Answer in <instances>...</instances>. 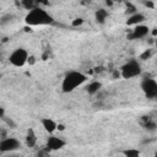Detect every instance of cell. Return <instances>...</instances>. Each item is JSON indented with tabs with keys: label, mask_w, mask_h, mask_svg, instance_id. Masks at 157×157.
<instances>
[{
	"label": "cell",
	"mask_w": 157,
	"mask_h": 157,
	"mask_svg": "<svg viewBox=\"0 0 157 157\" xmlns=\"http://www.w3.org/2000/svg\"><path fill=\"white\" fill-rule=\"evenodd\" d=\"M141 120H144V121H142V126H144L145 129L153 130V129L156 128V123H155L153 120H151L148 117H142V119H141Z\"/></svg>",
	"instance_id": "obj_14"
},
{
	"label": "cell",
	"mask_w": 157,
	"mask_h": 157,
	"mask_svg": "<svg viewBox=\"0 0 157 157\" xmlns=\"http://www.w3.org/2000/svg\"><path fill=\"white\" fill-rule=\"evenodd\" d=\"M82 23H83V20H82V18H75V20L72 21V26H74V27L81 26Z\"/></svg>",
	"instance_id": "obj_19"
},
{
	"label": "cell",
	"mask_w": 157,
	"mask_h": 157,
	"mask_svg": "<svg viewBox=\"0 0 157 157\" xmlns=\"http://www.w3.org/2000/svg\"><path fill=\"white\" fill-rule=\"evenodd\" d=\"M113 4H114L113 0H105V5L107 6H113Z\"/></svg>",
	"instance_id": "obj_27"
},
{
	"label": "cell",
	"mask_w": 157,
	"mask_h": 157,
	"mask_svg": "<svg viewBox=\"0 0 157 157\" xmlns=\"http://www.w3.org/2000/svg\"><path fill=\"white\" fill-rule=\"evenodd\" d=\"M102 88V83L99 81H91L87 86H86V91L88 94H96L99 92V90Z\"/></svg>",
	"instance_id": "obj_13"
},
{
	"label": "cell",
	"mask_w": 157,
	"mask_h": 157,
	"mask_svg": "<svg viewBox=\"0 0 157 157\" xmlns=\"http://www.w3.org/2000/svg\"><path fill=\"white\" fill-rule=\"evenodd\" d=\"M150 31H151V29H150ZM151 34H152V37H156V34H157V28H156V27H153V28H152Z\"/></svg>",
	"instance_id": "obj_25"
},
{
	"label": "cell",
	"mask_w": 157,
	"mask_h": 157,
	"mask_svg": "<svg viewBox=\"0 0 157 157\" xmlns=\"http://www.w3.org/2000/svg\"><path fill=\"white\" fill-rule=\"evenodd\" d=\"M108 16H109V13H108V11H107L105 9H98V10L94 12V20H96V22L99 23V25H103V23L107 21Z\"/></svg>",
	"instance_id": "obj_12"
},
{
	"label": "cell",
	"mask_w": 157,
	"mask_h": 157,
	"mask_svg": "<svg viewBox=\"0 0 157 157\" xmlns=\"http://www.w3.org/2000/svg\"><path fill=\"white\" fill-rule=\"evenodd\" d=\"M150 34V27L147 25H144V23H140V25H136L132 27L130 34L128 36V38L130 40H135V39H141V38H145L146 36Z\"/></svg>",
	"instance_id": "obj_7"
},
{
	"label": "cell",
	"mask_w": 157,
	"mask_h": 157,
	"mask_svg": "<svg viewBox=\"0 0 157 157\" xmlns=\"http://www.w3.org/2000/svg\"><path fill=\"white\" fill-rule=\"evenodd\" d=\"M65 146H66V141L63 137L54 136V135L49 136L47 139V142H45V148L48 151H59Z\"/></svg>",
	"instance_id": "obj_8"
},
{
	"label": "cell",
	"mask_w": 157,
	"mask_h": 157,
	"mask_svg": "<svg viewBox=\"0 0 157 157\" xmlns=\"http://www.w3.org/2000/svg\"><path fill=\"white\" fill-rule=\"evenodd\" d=\"M40 124H42L43 129L49 134H53L56 130V126H58V123L52 118H42Z\"/></svg>",
	"instance_id": "obj_10"
},
{
	"label": "cell",
	"mask_w": 157,
	"mask_h": 157,
	"mask_svg": "<svg viewBox=\"0 0 157 157\" xmlns=\"http://www.w3.org/2000/svg\"><path fill=\"white\" fill-rule=\"evenodd\" d=\"M27 63H28V64H34V63H36V58H34V56H32V55H29V56H28Z\"/></svg>",
	"instance_id": "obj_22"
},
{
	"label": "cell",
	"mask_w": 157,
	"mask_h": 157,
	"mask_svg": "<svg viewBox=\"0 0 157 157\" xmlns=\"http://www.w3.org/2000/svg\"><path fill=\"white\" fill-rule=\"evenodd\" d=\"M145 21H146V16H145L144 13L136 11V12L131 13V15L128 17V20H126V26H131V27H134V26H136V25L144 23Z\"/></svg>",
	"instance_id": "obj_9"
},
{
	"label": "cell",
	"mask_w": 157,
	"mask_h": 157,
	"mask_svg": "<svg viewBox=\"0 0 157 157\" xmlns=\"http://www.w3.org/2000/svg\"><path fill=\"white\" fill-rule=\"evenodd\" d=\"M65 129V126L63 125V124H58V126H56V130H60V131H63Z\"/></svg>",
	"instance_id": "obj_26"
},
{
	"label": "cell",
	"mask_w": 157,
	"mask_h": 157,
	"mask_svg": "<svg viewBox=\"0 0 157 157\" xmlns=\"http://www.w3.org/2000/svg\"><path fill=\"white\" fill-rule=\"evenodd\" d=\"M120 76L125 80H130L134 77H137L142 74V69H141V64L137 60H129L125 64L121 65L120 67Z\"/></svg>",
	"instance_id": "obj_3"
},
{
	"label": "cell",
	"mask_w": 157,
	"mask_h": 157,
	"mask_svg": "<svg viewBox=\"0 0 157 157\" xmlns=\"http://www.w3.org/2000/svg\"><path fill=\"white\" fill-rule=\"evenodd\" d=\"M123 155L126 157H139L140 156V151L136 148H128L125 151H123Z\"/></svg>",
	"instance_id": "obj_15"
},
{
	"label": "cell",
	"mask_w": 157,
	"mask_h": 157,
	"mask_svg": "<svg viewBox=\"0 0 157 157\" xmlns=\"http://www.w3.org/2000/svg\"><path fill=\"white\" fill-rule=\"evenodd\" d=\"M144 5L147 6V7H150V9H155V4L152 1H144Z\"/></svg>",
	"instance_id": "obj_21"
},
{
	"label": "cell",
	"mask_w": 157,
	"mask_h": 157,
	"mask_svg": "<svg viewBox=\"0 0 157 157\" xmlns=\"http://www.w3.org/2000/svg\"><path fill=\"white\" fill-rule=\"evenodd\" d=\"M12 20H13V16L10 15V13H6V15H4V16L0 17V25H1V26L9 25L10 22H12Z\"/></svg>",
	"instance_id": "obj_17"
},
{
	"label": "cell",
	"mask_w": 157,
	"mask_h": 157,
	"mask_svg": "<svg viewBox=\"0 0 157 157\" xmlns=\"http://www.w3.org/2000/svg\"><path fill=\"white\" fill-rule=\"evenodd\" d=\"M152 49L151 48H148V49H145L142 53H141V55H140V59L141 60H147V59H150L151 56H152Z\"/></svg>",
	"instance_id": "obj_18"
},
{
	"label": "cell",
	"mask_w": 157,
	"mask_h": 157,
	"mask_svg": "<svg viewBox=\"0 0 157 157\" xmlns=\"http://www.w3.org/2000/svg\"><path fill=\"white\" fill-rule=\"evenodd\" d=\"M21 4H22V6H23L25 9H27V10H31V9H33V7L37 6L36 0H21Z\"/></svg>",
	"instance_id": "obj_16"
},
{
	"label": "cell",
	"mask_w": 157,
	"mask_h": 157,
	"mask_svg": "<svg viewBox=\"0 0 157 157\" xmlns=\"http://www.w3.org/2000/svg\"><path fill=\"white\" fill-rule=\"evenodd\" d=\"M113 1H114V2H115V1H121V0H113Z\"/></svg>",
	"instance_id": "obj_28"
},
{
	"label": "cell",
	"mask_w": 157,
	"mask_h": 157,
	"mask_svg": "<svg viewBox=\"0 0 157 157\" xmlns=\"http://www.w3.org/2000/svg\"><path fill=\"white\" fill-rule=\"evenodd\" d=\"M25 144L27 147H34L37 144V135L33 129H28L25 136Z\"/></svg>",
	"instance_id": "obj_11"
},
{
	"label": "cell",
	"mask_w": 157,
	"mask_h": 157,
	"mask_svg": "<svg viewBox=\"0 0 157 157\" xmlns=\"http://www.w3.org/2000/svg\"><path fill=\"white\" fill-rule=\"evenodd\" d=\"M36 2H37V6H38V5H42V6H47V5H49L50 0H36Z\"/></svg>",
	"instance_id": "obj_20"
},
{
	"label": "cell",
	"mask_w": 157,
	"mask_h": 157,
	"mask_svg": "<svg viewBox=\"0 0 157 157\" xmlns=\"http://www.w3.org/2000/svg\"><path fill=\"white\" fill-rule=\"evenodd\" d=\"M87 80H88L87 75L81 71H75V70L69 71L66 72V75L61 81V91L64 93L74 92L76 88L82 86L85 82H87Z\"/></svg>",
	"instance_id": "obj_2"
},
{
	"label": "cell",
	"mask_w": 157,
	"mask_h": 157,
	"mask_svg": "<svg viewBox=\"0 0 157 157\" xmlns=\"http://www.w3.org/2000/svg\"><path fill=\"white\" fill-rule=\"evenodd\" d=\"M20 147H21V142L16 137L7 136V137H2L0 140V152L1 153L13 152V151H17Z\"/></svg>",
	"instance_id": "obj_6"
},
{
	"label": "cell",
	"mask_w": 157,
	"mask_h": 157,
	"mask_svg": "<svg viewBox=\"0 0 157 157\" xmlns=\"http://www.w3.org/2000/svg\"><path fill=\"white\" fill-rule=\"evenodd\" d=\"M140 88L147 98L153 99L157 97V81L155 78H152V77L142 78L141 83H140Z\"/></svg>",
	"instance_id": "obj_5"
},
{
	"label": "cell",
	"mask_w": 157,
	"mask_h": 157,
	"mask_svg": "<svg viewBox=\"0 0 157 157\" xmlns=\"http://www.w3.org/2000/svg\"><path fill=\"white\" fill-rule=\"evenodd\" d=\"M119 76H120V72H119L118 70H114V71H113V78H118Z\"/></svg>",
	"instance_id": "obj_23"
},
{
	"label": "cell",
	"mask_w": 157,
	"mask_h": 157,
	"mask_svg": "<svg viewBox=\"0 0 157 157\" xmlns=\"http://www.w3.org/2000/svg\"><path fill=\"white\" fill-rule=\"evenodd\" d=\"M28 56V52L25 48H16L9 55V63L15 67H22L25 64H27Z\"/></svg>",
	"instance_id": "obj_4"
},
{
	"label": "cell",
	"mask_w": 157,
	"mask_h": 157,
	"mask_svg": "<svg viewBox=\"0 0 157 157\" xmlns=\"http://www.w3.org/2000/svg\"><path fill=\"white\" fill-rule=\"evenodd\" d=\"M0 118H5V109L0 107Z\"/></svg>",
	"instance_id": "obj_24"
},
{
	"label": "cell",
	"mask_w": 157,
	"mask_h": 157,
	"mask_svg": "<svg viewBox=\"0 0 157 157\" xmlns=\"http://www.w3.org/2000/svg\"><path fill=\"white\" fill-rule=\"evenodd\" d=\"M25 23L29 27H34V26H48L54 23V18L53 16L47 12L44 9L36 6L31 10H28L27 15L25 16Z\"/></svg>",
	"instance_id": "obj_1"
}]
</instances>
